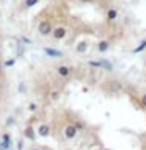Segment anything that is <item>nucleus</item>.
I'll return each mask as SVG.
<instances>
[{"instance_id": "obj_1", "label": "nucleus", "mask_w": 146, "mask_h": 150, "mask_svg": "<svg viewBox=\"0 0 146 150\" xmlns=\"http://www.w3.org/2000/svg\"><path fill=\"white\" fill-rule=\"evenodd\" d=\"M52 30H54V27H52V23L49 21H42L39 25H38V31L41 33L42 36H47V35H50Z\"/></svg>"}, {"instance_id": "obj_2", "label": "nucleus", "mask_w": 146, "mask_h": 150, "mask_svg": "<svg viewBox=\"0 0 146 150\" xmlns=\"http://www.w3.org/2000/svg\"><path fill=\"white\" fill-rule=\"evenodd\" d=\"M88 64L91 66V67H102V69H107V70H112L113 66L110 61L107 59H99V61H88Z\"/></svg>"}, {"instance_id": "obj_3", "label": "nucleus", "mask_w": 146, "mask_h": 150, "mask_svg": "<svg viewBox=\"0 0 146 150\" xmlns=\"http://www.w3.org/2000/svg\"><path fill=\"white\" fill-rule=\"evenodd\" d=\"M9 145H11V134L5 133L2 136V142H0V150H8Z\"/></svg>"}, {"instance_id": "obj_4", "label": "nucleus", "mask_w": 146, "mask_h": 150, "mask_svg": "<svg viewBox=\"0 0 146 150\" xmlns=\"http://www.w3.org/2000/svg\"><path fill=\"white\" fill-rule=\"evenodd\" d=\"M52 36L55 38V39H63L66 36V28L64 27H57L52 30Z\"/></svg>"}, {"instance_id": "obj_5", "label": "nucleus", "mask_w": 146, "mask_h": 150, "mask_svg": "<svg viewBox=\"0 0 146 150\" xmlns=\"http://www.w3.org/2000/svg\"><path fill=\"white\" fill-rule=\"evenodd\" d=\"M44 53L47 56H52V58H61V56H63V53H61L60 50L52 49V47H44Z\"/></svg>"}, {"instance_id": "obj_6", "label": "nucleus", "mask_w": 146, "mask_h": 150, "mask_svg": "<svg viewBox=\"0 0 146 150\" xmlns=\"http://www.w3.org/2000/svg\"><path fill=\"white\" fill-rule=\"evenodd\" d=\"M75 134H77V128L74 127V124H71V125H68L64 128V136L68 139H72V138H75Z\"/></svg>"}, {"instance_id": "obj_7", "label": "nucleus", "mask_w": 146, "mask_h": 150, "mask_svg": "<svg viewBox=\"0 0 146 150\" xmlns=\"http://www.w3.org/2000/svg\"><path fill=\"white\" fill-rule=\"evenodd\" d=\"M38 134L42 136V138H46V136L50 134V125L49 124H41L38 127Z\"/></svg>"}, {"instance_id": "obj_8", "label": "nucleus", "mask_w": 146, "mask_h": 150, "mask_svg": "<svg viewBox=\"0 0 146 150\" xmlns=\"http://www.w3.org/2000/svg\"><path fill=\"white\" fill-rule=\"evenodd\" d=\"M58 75L61 78H68L71 75V69L68 67V66H60L58 67Z\"/></svg>"}, {"instance_id": "obj_9", "label": "nucleus", "mask_w": 146, "mask_h": 150, "mask_svg": "<svg viewBox=\"0 0 146 150\" xmlns=\"http://www.w3.org/2000/svg\"><path fill=\"white\" fill-rule=\"evenodd\" d=\"M24 134H25V138L31 139V141L36 138V133H35V130H33V127H31V125L25 127V130H24Z\"/></svg>"}, {"instance_id": "obj_10", "label": "nucleus", "mask_w": 146, "mask_h": 150, "mask_svg": "<svg viewBox=\"0 0 146 150\" xmlns=\"http://www.w3.org/2000/svg\"><path fill=\"white\" fill-rule=\"evenodd\" d=\"M87 49H88V42L87 41H80L77 45H75V50L79 52V53H85L87 52Z\"/></svg>"}, {"instance_id": "obj_11", "label": "nucleus", "mask_w": 146, "mask_h": 150, "mask_svg": "<svg viewBox=\"0 0 146 150\" xmlns=\"http://www.w3.org/2000/svg\"><path fill=\"white\" fill-rule=\"evenodd\" d=\"M116 17H118V9L110 8V9L107 11V19H108V21H115Z\"/></svg>"}, {"instance_id": "obj_12", "label": "nucleus", "mask_w": 146, "mask_h": 150, "mask_svg": "<svg viewBox=\"0 0 146 150\" xmlns=\"http://www.w3.org/2000/svg\"><path fill=\"white\" fill-rule=\"evenodd\" d=\"M108 47H110V42H108V41H101L97 44V50L99 52H107Z\"/></svg>"}, {"instance_id": "obj_13", "label": "nucleus", "mask_w": 146, "mask_h": 150, "mask_svg": "<svg viewBox=\"0 0 146 150\" xmlns=\"http://www.w3.org/2000/svg\"><path fill=\"white\" fill-rule=\"evenodd\" d=\"M145 49H146V39L141 41V44L135 47V49H134V53H140V52H143Z\"/></svg>"}, {"instance_id": "obj_14", "label": "nucleus", "mask_w": 146, "mask_h": 150, "mask_svg": "<svg viewBox=\"0 0 146 150\" xmlns=\"http://www.w3.org/2000/svg\"><path fill=\"white\" fill-rule=\"evenodd\" d=\"M38 2H39V0H25L24 5H25V8H31V6H35V5H38Z\"/></svg>"}, {"instance_id": "obj_15", "label": "nucleus", "mask_w": 146, "mask_h": 150, "mask_svg": "<svg viewBox=\"0 0 146 150\" xmlns=\"http://www.w3.org/2000/svg\"><path fill=\"white\" fill-rule=\"evenodd\" d=\"M110 86H112V91H120V89H121V84L118 81H112Z\"/></svg>"}, {"instance_id": "obj_16", "label": "nucleus", "mask_w": 146, "mask_h": 150, "mask_svg": "<svg viewBox=\"0 0 146 150\" xmlns=\"http://www.w3.org/2000/svg\"><path fill=\"white\" fill-rule=\"evenodd\" d=\"M14 63H16V59H14V58H9V59L5 61V66H6V67H11V66H14Z\"/></svg>"}, {"instance_id": "obj_17", "label": "nucleus", "mask_w": 146, "mask_h": 150, "mask_svg": "<svg viewBox=\"0 0 146 150\" xmlns=\"http://www.w3.org/2000/svg\"><path fill=\"white\" fill-rule=\"evenodd\" d=\"M58 97H60V92L58 91H52L50 92V98H52V100H57Z\"/></svg>"}, {"instance_id": "obj_18", "label": "nucleus", "mask_w": 146, "mask_h": 150, "mask_svg": "<svg viewBox=\"0 0 146 150\" xmlns=\"http://www.w3.org/2000/svg\"><path fill=\"white\" fill-rule=\"evenodd\" d=\"M140 105L143 106V108H146V94H145V96H141V98H140Z\"/></svg>"}, {"instance_id": "obj_19", "label": "nucleus", "mask_w": 146, "mask_h": 150, "mask_svg": "<svg viewBox=\"0 0 146 150\" xmlns=\"http://www.w3.org/2000/svg\"><path fill=\"white\" fill-rule=\"evenodd\" d=\"M74 127H75L77 130H83V124H82V122H75Z\"/></svg>"}, {"instance_id": "obj_20", "label": "nucleus", "mask_w": 146, "mask_h": 150, "mask_svg": "<svg viewBox=\"0 0 146 150\" xmlns=\"http://www.w3.org/2000/svg\"><path fill=\"white\" fill-rule=\"evenodd\" d=\"M22 41H24V42H27V44H31V41L28 39V38H22Z\"/></svg>"}, {"instance_id": "obj_21", "label": "nucleus", "mask_w": 146, "mask_h": 150, "mask_svg": "<svg viewBox=\"0 0 146 150\" xmlns=\"http://www.w3.org/2000/svg\"><path fill=\"white\" fill-rule=\"evenodd\" d=\"M13 124H14V119H8V124L6 125L9 127V125H13Z\"/></svg>"}, {"instance_id": "obj_22", "label": "nucleus", "mask_w": 146, "mask_h": 150, "mask_svg": "<svg viewBox=\"0 0 146 150\" xmlns=\"http://www.w3.org/2000/svg\"><path fill=\"white\" fill-rule=\"evenodd\" d=\"M17 147H19V150H22V141H19V142H17Z\"/></svg>"}, {"instance_id": "obj_23", "label": "nucleus", "mask_w": 146, "mask_h": 150, "mask_svg": "<svg viewBox=\"0 0 146 150\" xmlns=\"http://www.w3.org/2000/svg\"><path fill=\"white\" fill-rule=\"evenodd\" d=\"M3 74V69H2V64H0V75Z\"/></svg>"}, {"instance_id": "obj_24", "label": "nucleus", "mask_w": 146, "mask_h": 150, "mask_svg": "<svg viewBox=\"0 0 146 150\" xmlns=\"http://www.w3.org/2000/svg\"><path fill=\"white\" fill-rule=\"evenodd\" d=\"M82 2H91V0H82Z\"/></svg>"}]
</instances>
